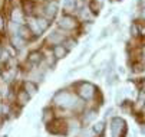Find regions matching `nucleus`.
I'll use <instances>...</instances> for the list:
<instances>
[{
	"label": "nucleus",
	"instance_id": "nucleus-15",
	"mask_svg": "<svg viewBox=\"0 0 145 137\" xmlns=\"http://www.w3.org/2000/svg\"><path fill=\"white\" fill-rule=\"evenodd\" d=\"M76 17L79 19V22H89V20H93V19H95L93 14L91 13L88 5H85V6H82V7L78 9V12H76Z\"/></svg>",
	"mask_w": 145,
	"mask_h": 137
},
{
	"label": "nucleus",
	"instance_id": "nucleus-26",
	"mask_svg": "<svg viewBox=\"0 0 145 137\" xmlns=\"http://www.w3.org/2000/svg\"><path fill=\"white\" fill-rule=\"evenodd\" d=\"M89 51H91V45H88V46H85L84 49H82L80 52H79V55L76 56V59L73 61V64H79V62H82L86 58V55L89 53Z\"/></svg>",
	"mask_w": 145,
	"mask_h": 137
},
{
	"label": "nucleus",
	"instance_id": "nucleus-11",
	"mask_svg": "<svg viewBox=\"0 0 145 137\" xmlns=\"http://www.w3.org/2000/svg\"><path fill=\"white\" fill-rule=\"evenodd\" d=\"M30 100H32V97L23 90V88H20L17 92L14 91V103H16V105L17 107H25V105H27L29 103H30Z\"/></svg>",
	"mask_w": 145,
	"mask_h": 137
},
{
	"label": "nucleus",
	"instance_id": "nucleus-21",
	"mask_svg": "<svg viewBox=\"0 0 145 137\" xmlns=\"http://www.w3.org/2000/svg\"><path fill=\"white\" fill-rule=\"evenodd\" d=\"M105 128H106L105 120L96 121V123H93V124L91 126V130H92V133H93V137H101L103 133H105Z\"/></svg>",
	"mask_w": 145,
	"mask_h": 137
},
{
	"label": "nucleus",
	"instance_id": "nucleus-12",
	"mask_svg": "<svg viewBox=\"0 0 145 137\" xmlns=\"http://www.w3.org/2000/svg\"><path fill=\"white\" fill-rule=\"evenodd\" d=\"M9 43H10L17 52H20V51H23V49L27 48V42L25 41L23 38H20L19 35H10V36H9Z\"/></svg>",
	"mask_w": 145,
	"mask_h": 137
},
{
	"label": "nucleus",
	"instance_id": "nucleus-17",
	"mask_svg": "<svg viewBox=\"0 0 145 137\" xmlns=\"http://www.w3.org/2000/svg\"><path fill=\"white\" fill-rule=\"evenodd\" d=\"M22 88L30 95V97H35L37 92H39V84L35 82V81H30V80H25L22 82Z\"/></svg>",
	"mask_w": 145,
	"mask_h": 137
},
{
	"label": "nucleus",
	"instance_id": "nucleus-29",
	"mask_svg": "<svg viewBox=\"0 0 145 137\" xmlns=\"http://www.w3.org/2000/svg\"><path fill=\"white\" fill-rule=\"evenodd\" d=\"M6 28H7V20H6V16L3 13H0V33L6 32Z\"/></svg>",
	"mask_w": 145,
	"mask_h": 137
},
{
	"label": "nucleus",
	"instance_id": "nucleus-16",
	"mask_svg": "<svg viewBox=\"0 0 145 137\" xmlns=\"http://www.w3.org/2000/svg\"><path fill=\"white\" fill-rule=\"evenodd\" d=\"M62 45H63V46L68 49V52L71 53V52H73V49L78 48V45H79V38H78L76 35H68Z\"/></svg>",
	"mask_w": 145,
	"mask_h": 137
},
{
	"label": "nucleus",
	"instance_id": "nucleus-35",
	"mask_svg": "<svg viewBox=\"0 0 145 137\" xmlns=\"http://www.w3.org/2000/svg\"><path fill=\"white\" fill-rule=\"evenodd\" d=\"M115 2H118V3H121V2H123V0H115Z\"/></svg>",
	"mask_w": 145,
	"mask_h": 137
},
{
	"label": "nucleus",
	"instance_id": "nucleus-23",
	"mask_svg": "<svg viewBox=\"0 0 145 137\" xmlns=\"http://www.w3.org/2000/svg\"><path fill=\"white\" fill-rule=\"evenodd\" d=\"M36 20H37V23H39L40 29L43 30V33L49 32V28L53 25V22H50L49 19H46L45 16H36Z\"/></svg>",
	"mask_w": 145,
	"mask_h": 137
},
{
	"label": "nucleus",
	"instance_id": "nucleus-1",
	"mask_svg": "<svg viewBox=\"0 0 145 137\" xmlns=\"http://www.w3.org/2000/svg\"><path fill=\"white\" fill-rule=\"evenodd\" d=\"M72 90L85 103H91L92 100H96V95L99 94V88L93 82L85 81V80H80V81H76L75 84H72Z\"/></svg>",
	"mask_w": 145,
	"mask_h": 137
},
{
	"label": "nucleus",
	"instance_id": "nucleus-5",
	"mask_svg": "<svg viewBox=\"0 0 145 137\" xmlns=\"http://www.w3.org/2000/svg\"><path fill=\"white\" fill-rule=\"evenodd\" d=\"M46 130L52 136H68V120L66 119H55L49 124H46Z\"/></svg>",
	"mask_w": 145,
	"mask_h": 137
},
{
	"label": "nucleus",
	"instance_id": "nucleus-20",
	"mask_svg": "<svg viewBox=\"0 0 145 137\" xmlns=\"http://www.w3.org/2000/svg\"><path fill=\"white\" fill-rule=\"evenodd\" d=\"M129 36L134 38V39H138V38L142 36V28H141V23L138 20L131 22V25H129Z\"/></svg>",
	"mask_w": 145,
	"mask_h": 137
},
{
	"label": "nucleus",
	"instance_id": "nucleus-22",
	"mask_svg": "<svg viewBox=\"0 0 145 137\" xmlns=\"http://www.w3.org/2000/svg\"><path fill=\"white\" fill-rule=\"evenodd\" d=\"M17 35L20 36V38H23L26 42H30V41H35V36H33V33L29 30V28L26 26V25H20L19 26V32H17Z\"/></svg>",
	"mask_w": 145,
	"mask_h": 137
},
{
	"label": "nucleus",
	"instance_id": "nucleus-9",
	"mask_svg": "<svg viewBox=\"0 0 145 137\" xmlns=\"http://www.w3.org/2000/svg\"><path fill=\"white\" fill-rule=\"evenodd\" d=\"M9 20L14 22L17 25H25L26 23V14L22 10V7H20V6H14L10 10V13H9Z\"/></svg>",
	"mask_w": 145,
	"mask_h": 137
},
{
	"label": "nucleus",
	"instance_id": "nucleus-7",
	"mask_svg": "<svg viewBox=\"0 0 145 137\" xmlns=\"http://www.w3.org/2000/svg\"><path fill=\"white\" fill-rule=\"evenodd\" d=\"M79 119H80L82 127H88L93 124L95 120L98 119V107H86L79 114Z\"/></svg>",
	"mask_w": 145,
	"mask_h": 137
},
{
	"label": "nucleus",
	"instance_id": "nucleus-25",
	"mask_svg": "<svg viewBox=\"0 0 145 137\" xmlns=\"http://www.w3.org/2000/svg\"><path fill=\"white\" fill-rule=\"evenodd\" d=\"M116 30H118V29H115V28L111 26V25L105 26V28L101 30V33H99V36H98V41H103V39H106L108 36H111L112 32H116Z\"/></svg>",
	"mask_w": 145,
	"mask_h": 137
},
{
	"label": "nucleus",
	"instance_id": "nucleus-28",
	"mask_svg": "<svg viewBox=\"0 0 145 137\" xmlns=\"http://www.w3.org/2000/svg\"><path fill=\"white\" fill-rule=\"evenodd\" d=\"M109 25H111V26H114L115 29H119V26H121V16H119V14L112 16V17H111Z\"/></svg>",
	"mask_w": 145,
	"mask_h": 137
},
{
	"label": "nucleus",
	"instance_id": "nucleus-19",
	"mask_svg": "<svg viewBox=\"0 0 145 137\" xmlns=\"http://www.w3.org/2000/svg\"><path fill=\"white\" fill-rule=\"evenodd\" d=\"M93 20H89V22H80L79 25V30H78V38L80 36H89L91 32H92V28H93Z\"/></svg>",
	"mask_w": 145,
	"mask_h": 137
},
{
	"label": "nucleus",
	"instance_id": "nucleus-33",
	"mask_svg": "<svg viewBox=\"0 0 145 137\" xmlns=\"http://www.w3.org/2000/svg\"><path fill=\"white\" fill-rule=\"evenodd\" d=\"M141 55H142V58L145 59V45H144V46H141Z\"/></svg>",
	"mask_w": 145,
	"mask_h": 137
},
{
	"label": "nucleus",
	"instance_id": "nucleus-10",
	"mask_svg": "<svg viewBox=\"0 0 145 137\" xmlns=\"http://www.w3.org/2000/svg\"><path fill=\"white\" fill-rule=\"evenodd\" d=\"M27 28H29V30L33 33V36L36 38V39H39V38H42L45 33H43V30L40 29V26H39V23H37V20H36V16H27L26 17V23H25Z\"/></svg>",
	"mask_w": 145,
	"mask_h": 137
},
{
	"label": "nucleus",
	"instance_id": "nucleus-36",
	"mask_svg": "<svg viewBox=\"0 0 145 137\" xmlns=\"http://www.w3.org/2000/svg\"><path fill=\"white\" fill-rule=\"evenodd\" d=\"M144 38H145V36H144Z\"/></svg>",
	"mask_w": 145,
	"mask_h": 137
},
{
	"label": "nucleus",
	"instance_id": "nucleus-2",
	"mask_svg": "<svg viewBox=\"0 0 145 137\" xmlns=\"http://www.w3.org/2000/svg\"><path fill=\"white\" fill-rule=\"evenodd\" d=\"M79 25L80 22L76 17V14H65V13H60L55 22V26L57 29H60L62 32L68 35H78Z\"/></svg>",
	"mask_w": 145,
	"mask_h": 137
},
{
	"label": "nucleus",
	"instance_id": "nucleus-13",
	"mask_svg": "<svg viewBox=\"0 0 145 137\" xmlns=\"http://www.w3.org/2000/svg\"><path fill=\"white\" fill-rule=\"evenodd\" d=\"M62 13L65 14H76L78 10V0H62Z\"/></svg>",
	"mask_w": 145,
	"mask_h": 137
},
{
	"label": "nucleus",
	"instance_id": "nucleus-8",
	"mask_svg": "<svg viewBox=\"0 0 145 137\" xmlns=\"http://www.w3.org/2000/svg\"><path fill=\"white\" fill-rule=\"evenodd\" d=\"M43 61H45L43 49H32L27 52L26 64H29V67H40L43 65Z\"/></svg>",
	"mask_w": 145,
	"mask_h": 137
},
{
	"label": "nucleus",
	"instance_id": "nucleus-3",
	"mask_svg": "<svg viewBox=\"0 0 145 137\" xmlns=\"http://www.w3.org/2000/svg\"><path fill=\"white\" fill-rule=\"evenodd\" d=\"M60 14V2L59 0H43L40 5V13L36 16H45L50 22H56L57 16Z\"/></svg>",
	"mask_w": 145,
	"mask_h": 137
},
{
	"label": "nucleus",
	"instance_id": "nucleus-31",
	"mask_svg": "<svg viewBox=\"0 0 145 137\" xmlns=\"http://www.w3.org/2000/svg\"><path fill=\"white\" fill-rule=\"evenodd\" d=\"M139 19L141 20H145V7L139 10Z\"/></svg>",
	"mask_w": 145,
	"mask_h": 137
},
{
	"label": "nucleus",
	"instance_id": "nucleus-4",
	"mask_svg": "<svg viewBox=\"0 0 145 137\" xmlns=\"http://www.w3.org/2000/svg\"><path fill=\"white\" fill-rule=\"evenodd\" d=\"M66 36H68V33L62 32L60 29H57V28L55 26L52 30H49V32L45 33L43 45H45L46 48H52V46H55V45H62V43H63V41L66 39Z\"/></svg>",
	"mask_w": 145,
	"mask_h": 137
},
{
	"label": "nucleus",
	"instance_id": "nucleus-18",
	"mask_svg": "<svg viewBox=\"0 0 145 137\" xmlns=\"http://www.w3.org/2000/svg\"><path fill=\"white\" fill-rule=\"evenodd\" d=\"M50 51H52V53H53V56L56 58L57 61H62V59H65V58L69 55V52H68V49L63 46V45H55V46H52L50 48Z\"/></svg>",
	"mask_w": 145,
	"mask_h": 137
},
{
	"label": "nucleus",
	"instance_id": "nucleus-6",
	"mask_svg": "<svg viewBox=\"0 0 145 137\" xmlns=\"http://www.w3.org/2000/svg\"><path fill=\"white\" fill-rule=\"evenodd\" d=\"M109 130H111V137H125L127 136V121L122 117H114L109 123Z\"/></svg>",
	"mask_w": 145,
	"mask_h": 137
},
{
	"label": "nucleus",
	"instance_id": "nucleus-32",
	"mask_svg": "<svg viewBox=\"0 0 145 137\" xmlns=\"http://www.w3.org/2000/svg\"><path fill=\"white\" fill-rule=\"evenodd\" d=\"M112 113H114V108H108V110H106V113H105V117L108 119V117H109V115H111Z\"/></svg>",
	"mask_w": 145,
	"mask_h": 137
},
{
	"label": "nucleus",
	"instance_id": "nucleus-27",
	"mask_svg": "<svg viewBox=\"0 0 145 137\" xmlns=\"http://www.w3.org/2000/svg\"><path fill=\"white\" fill-rule=\"evenodd\" d=\"M123 100H125V92H123V88H118L115 92V103L116 104H123Z\"/></svg>",
	"mask_w": 145,
	"mask_h": 137
},
{
	"label": "nucleus",
	"instance_id": "nucleus-24",
	"mask_svg": "<svg viewBox=\"0 0 145 137\" xmlns=\"http://www.w3.org/2000/svg\"><path fill=\"white\" fill-rule=\"evenodd\" d=\"M105 82H106L108 87H114V85H116V84L119 82V74H118L116 71L108 74V75L105 76Z\"/></svg>",
	"mask_w": 145,
	"mask_h": 137
},
{
	"label": "nucleus",
	"instance_id": "nucleus-14",
	"mask_svg": "<svg viewBox=\"0 0 145 137\" xmlns=\"http://www.w3.org/2000/svg\"><path fill=\"white\" fill-rule=\"evenodd\" d=\"M56 119V111H55V107L52 105H48L42 110V115H40V120H42L43 124H49L50 121H53Z\"/></svg>",
	"mask_w": 145,
	"mask_h": 137
},
{
	"label": "nucleus",
	"instance_id": "nucleus-30",
	"mask_svg": "<svg viewBox=\"0 0 145 137\" xmlns=\"http://www.w3.org/2000/svg\"><path fill=\"white\" fill-rule=\"evenodd\" d=\"M137 5H138V10L144 9V7H145V0H138V2H137Z\"/></svg>",
	"mask_w": 145,
	"mask_h": 137
},
{
	"label": "nucleus",
	"instance_id": "nucleus-34",
	"mask_svg": "<svg viewBox=\"0 0 145 137\" xmlns=\"http://www.w3.org/2000/svg\"><path fill=\"white\" fill-rule=\"evenodd\" d=\"M2 52H3V45H0V56H2Z\"/></svg>",
	"mask_w": 145,
	"mask_h": 137
}]
</instances>
